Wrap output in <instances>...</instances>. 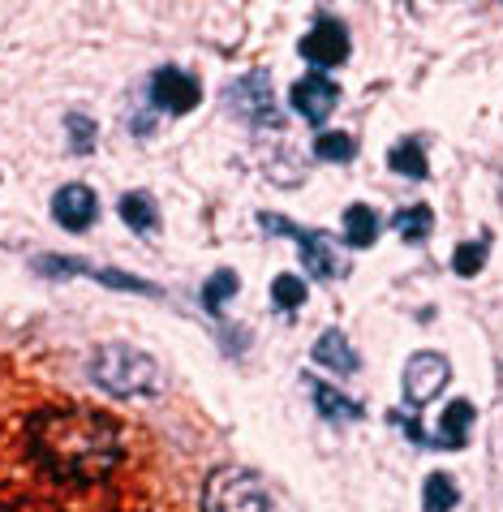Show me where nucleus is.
<instances>
[{"label":"nucleus","instance_id":"412c9836","mask_svg":"<svg viewBox=\"0 0 503 512\" xmlns=\"http://www.w3.org/2000/svg\"><path fill=\"white\" fill-rule=\"evenodd\" d=\"M353 151H357V142H353V134H344V130L319 134V142H314V155L327 160V164H349Z\"/></svg>","mask_w":503,"mask_h":512},{"label":"nucleus","instance_id":"4468645a","mask_svg":"<svg viewBox=\"0 0 503 512\" xmlns=\"http://www.w3.org/2000/svg\"><path fill=\"white\" fill-rule=\"evenodd\" d=\"M387 168H392V173H400V177L426 181L430 164H426V151H422V142H418V138H405V142H396V147L387 151Z\"/></svg>","mask_w":503,"mask_h":512},{"label":"nucleus","instance_id":"423d86ee","mask_svg":"<svg viewBox=\"0 0 503 512\" xmlns=\"http://www.w3.org/2000/svg\"><path fill=\"white\" fill-rule=\"evenodd\" d=\"M198 99H203V87H198V78H190L185 69L177 65H164L155 69L151 78V104L172 112V117H185V112L198 108Z\"/></svg>","mask_w":503,"mask_h":512},{"label":"nucleus","instance_id":"20e7f679","mask_svg":"<svg viewBox=\"0 0 503 512\" xmlns=\"http://www.w3.org/2000/svg\"><path fill=\"white\" fill-rule=\"evenodd\" d=\"M258 224H263L267 233H280V237H293L301 246V263H306V272L314 280H340L344 272H349V263H344V254L336 250L332 233H319V229H297V224H289L284 216H276V211H267V216H258Z\"/></svg>","mask_w":503,"mask_h":512},{"label":"nucleus","instance_id":"4be33fe9","mask_svg":"<svg viewBox=\"0 0 503 512\" xmlns=\"http://www.w3.org/2000/svg\"><path fill=\"white\" fill-rule=\"evenodd\" d=\"M271 302H276V310H297V306H306V280L293 276V272H284L271 280Z\"/></svg>","mask_w":503,"mask_h":512},{"label":"nucleus","instance_id":"39448f33","mask_svg":"<svg viewBox=\"0 0 503 512\" xmlns=\"http://www.w3.org/2000/svg\"><path fill=\"white\" fill-rule=\"evenodd\" d=\"M448 379H452L448 358H443V353H435V349H418V353H413V358L405 362L400 388H405V401H409L413 409H422V405L435 401L443 388H448Z\"/></svg>","mask_w":503,"mask_h":512},{"label":"nucleus","instance_id":"a211bd4d","mask_svg":"<svg viewBox=\"0 0 503 512\" xmlns=\"http://www.w3.org/2000/svg\"><path fill=\"white\" fill-rule=\"evenodd\" d=\"M486 250H491V237H478V241H465V246H456L452 254V272L469 280V276H478L482 267H486Z\"/></svg>","mask_w":503,"mask_h":512},{"label":"nucleus","instance_id":"0eeeda50","mask_svg":"<svg viewBox=\"0 0 503 512\" xmlns=\"http://www.w3.org/2000/svg\"><path fill=\"white\" fill-rule=\"evenodd\" d=\"M297 52L306 56L310 65H319V69L344 65L349 61V31H344V22H336V18H319L306 35H301Z\"/></svg>","mask_w":503,"mask_h":512},{"label":"nucleus","instance_id":"dca6fc26","mask_svg":"<svg viewBox=\"0 0 503 512\" xmlns=\"http://www.w3.org/2000/svg\"><path fill=\"white\" fill-rule=\"evenodd\" d=\"M117 211H121V220H125L134 233H151V229H155V220H160V216H155L151 194H142V190H134V194H121Z\"/></svg>","mask_w":503,"mask_h":512},{"label":"nucleus","instance_id":"5701e85b","mask_svg":"<svg viewBox=\"0 0 503 512\" xmlns=\"http://www.w3.org/2000/svg\"><path fill=\"white\" fill-rule=\"evenodd\" d=\"M65 134H69V147H74L78 155H86L95 147V121L91 117H78V112L65 117Z\"/></svg>","mask_w":503,"mask_h":512},{"label":"nucleus","instance_id":"f8f14e48","mask_svg":"<svg viewBox=\"0 0 503 512\" xmlns=\"http://www.w3.org/2000/svg\"><path fill=\"white\" fill-rule=\"evenodd\" d=\"M310 383V392H314V409H319L323 418H332V422H357V418H366V405L362 401H349L344 392H336L332 383H323V379H306Z\"/></svg>","mask_w":503,"mask_h":512},{"label":"nucleus","instance_id":"f257e3e1","mask_svg":"<svg viewBox=\"0 0 503 512\" xmlns=\"http://www.w3.org/2000/svg\"><path fill=\"white\" fill-rule=\"evenodd\" d=\"M35 457L61 482H99L121 461V431L95 409H61L35 422Z\"/></svg>","mask_w":503,"mask_h":512},{"label":"nucleus","instance_id":"7ed1b4c3","mask_svg":"<svg viewBox=\"0 0 503 512\" xmlns=\"http://www.w3.org/2000/svg\"><path fill=\"white\" fill-rule=\"evenodd\" d=\"M203 512H280V508L254 469L220 465L203 482Z\"/></svg>","mask_w":503,"mask_h":512},{"label":"nucleus","instance_id":"9d476101","mask_svg":"<svg viewBox=\"0 0 503 512\" xmlns=\"http://www.w3.org/2000/svg\"><path fill=\"white\" fill-rule=\"evenodd\" d=\"M310 358L323 366V371H332V375H357V349L349 345V336L340 332V327H327V332L314 340V349H310Z\"/></svg>","mask_w":503,"mask_h":512},{"label":"nucleus","instance_id":"6e6552de","mask_svg":"<svg viewBox=\"0 0 503 512\" xmlns=\"http://www.w3.org/2000/svg\"><path fill=\"white\" fill-rule=\"evenodd\" d=\"M52 216L61 220V229L69 233H86L99 216V198L91 194V186H82V181H69L52 194Z\"/></svg>","mask_w":503,"mask_h":512},{"label":"nucleus","instance_id":"aec40b11","mask_svg":"<svg viewBox=\"0 0 503 512\" xmlns=\"http://www.w3.org/2000/svg\"><path fill=\"white\" fill-rule=\"evenodd\" d=\"M237 284H241V276L228 272V267H220V272L207 280V289H203V306L211 310V315H224V302L237 293Z\"/></svg>","mask_w":503,"mask_h":512},{"label":"nucleus","instance_id":"6ab92c4d","mask_svg":"<svg viewBox=\"0 0 503 512\" xmlns=\"http://www.w3.org/2000/svg\"><path fill=\"white\" fill-rule=\"evenodd\" d=\"M241 95H254V99H250V117H254V121H276V108H271V95H267V78H258V74L241 78L237 91H233V99H241Z\"/></svg>","mask_w":503,"mask_h":512},{"label":"nucleus","instance_id":"2eb2a0df","mask_svg":"<svg viewBox=\"0 0 503 512\" xmlns=\"http://www.w3.org/2000/svg\"><path fill=\"white\" fill-rule=\"evenodd\" d=\"M392 229L405 237V241H413V246H418V241H426L430 229H435V211H430L426 203H413V207H405V211H396V216H392Z\"/></svg>","mask_w":503,"mask_h":512},{"label":"nucleus","instance_id":"1a4fd4ad","mask_svg":"<svg viewBox=\"0 0 503 512\" xmlns=\"http://www.w3.org/2000/svg\"><path fill=\"white\" fill-rule=\"evenodd\" d=\"M336 104H340V87H336L332 78L306 74V78L293 82V108H297L310 125H323V121L336 112Z\"/></svg>","mask_w":503,"mask_h":512},{"label":"nucleus","instance_id":"f3484780","mask_svg":"<svg viewBox=\"0 0 503 512\" xmlns=\"http://www.w3.org/2000/svg\"><path fill=\"white\" fill-rule=\"evenodd\" d=\"M422 491H426L422 495V512H452L456 500H461V495H456V482L448 474H430Z\"/></svg>","mask_w":503,"mask_h":512},{"label":"nucleus","instance_id":"ddd939ff","mask_svg":"<svg viewBox=\"0 0 503 512\" xmlns=\"http://www.w3.org/2000/svg\"><path fill=\"white\" fill-rule=\"evenodd\" d=\"M379 241V211L366 203H353L344 211V246L349 250H366Z\"/></svg>","mask_w":503,"mask_h":512},{"label":"nucleus","instance_id":"9b49d317","mask_svg":"<svg viewBox=\"0 0 503 512\" xmlns=\"http://www.w3.org/2000/svg\"><path fill=\"white\" fill-rule=\"evenodd\" d=\"M469 426H473V405L452 401L439 418V431L430 435V448H465L469 444Z\"/></svg>","mask_w":503,"mask_h":512},{"label":"nucleus","instance_id":"f03ea898","mask_svg":"<svg viewBox=\"0 0 503 512\" xmlns=\"http://www.w3.org/2000/svg\"><path fill=\"white\" fill-rule=\"evenodd\" d=\"M91 379L112 396H155L160 366L134 345H99L91 358Z\"/></svg>","mask_w":503,"mask_h":512}]
</instances>
